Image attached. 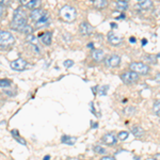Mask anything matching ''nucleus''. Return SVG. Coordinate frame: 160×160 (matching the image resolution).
I'll list each match as a JSON object with an SVG mask.
<instances>
[{"label":"nucleus","mask_w":160,"mask_h":160,"mask_svg":"<svg viewBox=\"0 0 160 160\" xmlns=\"http://www.w3.org/2000/svg\"><path fill=\"white\" fill-rule=\"evenodd\" d=\"M25 26H27V16H26V13L22 9L15 10L14 15H13V19L11 22L12 29L22 31V29Z\"/></svg>","instance_id":"f257e3e1"},{"label":"nucleus","mask_w":160,"mask_h":160,"mask_svg":"<svg viewBox=\"0 0 160 160\" xmlns=\"http://www.w3.org/2000/svg\"><path fill=\"white\" fill-rule=\"evenodd\" d=\"M15 44V38L9 31L0 30V47L10 48Z\"/></svg>","instance_id":"f03ea898"},{"label":"nucleus","mask_w":160,"mask_h":160,"mask_svg":"<svg viewBox=\"0 0 160 160\" xmlns=\"http://www.w3.org/2000/svg\"><path fill=\"white\" fill-rule=\"evenodd\" d=\"M60 16L64 22H72L76 18V10L71 6H64L60 10Z\"/></svg>","instance_id":"7ed1b4c3"},{"label":"nucleus","mask_w":160,"mask_h":160,"mask_svg":"<svg viewBox=\"0 0 160 160\" xmlns=\"http://www.w3.org/2000/svg\"><path fill=\"white\" fill-rule=\"evenodd\" d=\"M130 69L132 72H135L138 75H148L151 71L148 65H146L145 63H142V62H133L129 65Z\"/></svg>","instance_id":"20e7f679"},{"label":"nucleus","mask_w":160,"mask_h":160,"mask_svg":"<svg viewBox=\"0 0 160 160\" xmlns=\"http://www.w3.org/2000/svg\"><path fill=\"white\" fill-rule=\"evenodd\" d=\"M121 80L126 84H132V83H136L139 80V75L132 71L125 72V73H123L121 75Z\"/></svg>","instance_id":"39448f33"},{"label":"nucleus","mask_w":160,"mask_h":160,"mask_svg":"<svg viewBox=\"0 0 160 160\" xmlns=\"http://www.w3.org/2000/svg\"><path fill=\"white\" fill-rule=\"evenodd\" d=\"M105 63H106V66H108V68H117L121 63V57L113 53V55L106 58Z\"/></svg>","instance_id":"423d86ee"},{"label":"nucleus","mask_w":160,"mask_h":160,"mask_svg":"<svg viewBox=\"0 0 160 160\" xmlns=\"http://www.w3.org/2000/svg\"><path fill=\"white\" fill-rule=\"evenodd\" d=\"M10 65H11V68L12 69L20 72V71H24V69L27 68L28 63H27V61L24 60V59L19 58V59H16V60L12 61Z\"/></svg>","instance_id":"0eeeda50"},{"label":"nucleus","mask_w":160,"mask_h":160,"mask_svg":"<svg viewBox=\"0 0 160 160\" xmlns=\"http://www.w3.org/2000/svg\"><path fill=\"white\" fill-rule=\"evenodd\" d=\"M47 14V12L46 11H44V10H41V9H34V10H32L30 13V17H31V19L32 20H34L35 22H38L42 17H44L45 15Z\"/></svg>","instance_id":"6e6552de"},{"label":"nucleus","mask_w":160,"mask_h":160,"mask_svg":"<svg viewBox=\"0 0 160 160\" xmlns=\"http://www.w3.org/2000/svg\"><path fill=\"white\" fill-rule=\"evenodd\" d=\"M102 143H105V144H107V145H109V146L110 145H114V144L118 142V138L113 135L112 132L106 133L105 136H102Z\"/></svg>","instance_id":"1a4fd4ad"},{"label":"nucleus","mask_w":160,"mask_h":160,"mask_svg":"<svg viewBox=\"0 0 160 160\" xmlns=\"http://www.w3.org/2000/svg\"><path fill=\"white\" fill-rule=\"evenodd\" d=\"M108 41H109V43L112 46H118L122 43V38H121L120 35L115 34L112 31H110V32L108 33Z\"/></svg>","instance_id":"9d476101"},{"label":"nucleus","mask_w":160,"mask_h":160,"mask_svg":"<svg viewBox=\"0 0 160 160\" xmlns=\"http://www.w3.org/2000/svg\"><path fill=\"white\" fill-rule=\"evenodd\" d=\"M79 31L82 35H90L93 32V27L89 22H83L79 25Z\"/></svg>","instance_id":"9b49d317"},{"label":"nucleus","mask_w":160,"mask_h":160,"mask_svg":"<svg viewBox=\"0 0 160 160\" xmlns=\"http://www.w3.org/2000/svg\"><path fill=\"white\" fill-rule=\"evenodd\" d=\"M92 58L94 59L96 62H100L104 60L105 58V52L100 49H94L92 51Z\"/></svg>","instance_id":"f8f14e48"},{"label":"nucleus","mask_w":160,"mask_h":160,"mask_svg":"<svg viewBox=\"0 0 160 160\" xmlns=\"http://www.w3.org/2000/svg\"><path fill=\"white\" fill-rule=\"evenodd\" d=\"M77 141L76 137H71V136H63L61 138V142L64 144H68V145H74Z\"/></svg>","instance_id":"ddd939ff"},{"label":"nucleus","mask_w":160,"mask_h":160,"mask_svg":"<svg viewBox=\"0 0 160 160\" xmlns=\"http://www.w3.org/2000/svg\"><path fill=\"white\" fill-rule=\"evenodd\" d=\"M40 38H41L42 42L45 44V45L49 46L50 44H51V33L50 32L42 33V34H40Z\"/></svg>","instance_id":"4468645a"},{"label":"nucleus","mask_w":160,"mask_h":160,"mask_svg":"<svg viewBox=\"0 0 160 160\" xmlns=\"http://www.w3.org/2000/svg\"><path fill=\"white\" fill-rule=\"evenodd\" d=\"M131 132H132V135L137 137V138H141V137L144 135V130L141 126H133V127L131 128Z\"/></svg>","instance_id":"2eb2a0df"},{"label":"nucleus","mask_w":160,"mask_h":160,"mask_svg":"<svg viewBox=\"0 0 160 160\" xmlns=\"http://www.w3.org/2000/svg\"><path fill=\"white\" fill-rule=\"evenodd\" d=\"M139 8L142 10H149L153 8V1L152 0H143L139 3Z\"/></svg>","instance_id":"dca6fc26"},{"label":"nucleus","mask_w":160,"mask_h":160,"mask_svg":"<svg viewBox=\"0 0 160 160\" xmlns=\"http://www.w3.org/2000/svg\"><path fill=\"white\" fill-rule=\"evenodd\" d=\"M108 6V0H95L94 7L96 9H104Z\"/></svg>","instance_id":"f3484780"},{"label":"nucleus","mask_w":160,"mask_h":160,"mask_svg":"<svg viewBox=\"0 0 160 160\" xmlns=\"http://www.w3.org/2000/svg\"><path fill=\"white\" fill-rule=\"evenodd\" d=\"M49 20H50L49 16H48V14H46L45 16L42 17V18L38 20V22H35V24H37V27H43V26L47 25L48 22H49Z\"/></svg>","instance_id":"a211bd4d"},{"label":"nucleus","mask_w":160,"mask_h":160,"mask_svg":"<svg viewBox=\"0 0 160 160\" xmlns=\"http://www.w3.org/2000/svg\"><path fill=\"white\" fill-rule=\"evenodd\" d=\"M115 8L120 11H126L128 9V4L126 2H122V1H118L115 2Z\"/></svg>","instance_id":"6ab92c4d"},{"label":"nucleus","mask_w":160,"mask_h":160,"mask_svg":"<svg viewBox=\"0 0 160 160\" xmlns=\"http://www.w3.org/2000/svg\"><path fill=\"white\" fill-rule=\"evenodd\" d=\"M153 112L154 114L160 115V100H157L153 106Z\"/></svg>","instance_id":"aec40b11"},{"label":"nucleus","mask_w":160,"mask_h":160,"mask_svg":"<svg viewBox=\"0 0 160 160\" xmlns=\"http://www.w3.org/2000/svg\"><path fill=\"white\" fill-rule=\"evenodd\" d=\"M128 135H129L128 131H121V132H118V140H121V141H125L126 139L128 138Z\"/></svg>","instance_id":"412c9836"},{"label":"nucleus","mask_w":160,"mask_h":160,"mask_svg":"<svg viewBox=\"0 0 160 160\" xmlns=\"http://www.w3.org/2000/svg\"><path fill=\"white\" fill-rule=\"evenodd\" d=\"M38 4H40V0H33V1H31L27 7L31 10H34V9H38Z\"/></svg>","instance_id":"4be33fe9"},{"label":"nucleus","mask_w":160,"mask_h":160,"mask_svg":"<svg viewBox=\"0 0 160 160\" xmlns=\"http://www.w3.org/2000/svg\"><path fill=\"white\" fill-rule=\"evenodd\" d=\"M108 91H109V86H102L99 88L98 94L99 95H107Z\"/></svg>","instance_id":"5701e85b"},{"label":"nucleus","mask_w":160,"mask_h":160,"mask_svg":"<svg viewBox=\"0 0 160 160\" xmlns=\"http://www.w3.org/2000/svg\"><path fill=\"white\" fill-rule=\"evenodd\" d=\"M93 151H94L96 154H105L106 153V149L100 145H95L94 148H93Z\"/></svg>","instance_id":"b1692460"},{"label":"nucleus","mask_w":160,"mask_h":160,"mask_svg":"<svg viewBox=\"0 0 160 160\" xmlns=\"http://www.w3.org/2000/svg\"><path fill=\"white\" fill-rule=\"evenodd\" d=\"M11 80L9 79H1L0 80V87L1 88H8L9 86H11Z\"/></svg>","instance_id":"393cba45"},{"label":"nucleus","mask_w":160,"mask_h":160,"mask_svg":"<svg viewBox=\"0 0 160 160\" xmlns=\"http://www.w3.org/2000/svg\"><path fill=\"white\" fill-rule=\"evenodd\" d=\"M22 33H26V34H31V33L33 32V29H32V27L31 26H29V25H27V26H25L24 28L22 29Z\"/></svg>","instance_id":"a878e982"},{"label":"nucleus","mask_w":160,"mask_h":160,"mask_svg":"<svg viewBox=\"0 0 160 160\" xmlns=\"http://www.w3.org/2000/svg\"><path fill=\"white\" fill-rule=\"evenodd\" d=\"M27 41H28V42H30V43H33V45H37V38H35L34 35L29 34L27 37Z\"/></svg>","instance_id":"bb28decb"},{"label":"nucleus","mask_w":160,"mask_h":160,"mask_svg":"<svg viewBox=\"0 0 160 160\" xmlns=\"http://www.w3.org/2000/svg\"><path fill=\"white\" fill-rule=\"evenodd\" d=\"M135 111H136V109L133 107H128V108H126V109H125V113H127L128 115H132Z\"/></svg>","instance_id":"cd10ccee"},{"label":"nucleus","mask_w":160,"mask_h":160,"mask_svg":"<svg viewBox=\"0 0 160 160\" xmlns=\"http://www.w3.org/2000/svg\"><path fill=\"white\" fill-rule=\"evenodd\" d=\"M73 65H74V61L73 60H66V61H64V66H65L66 68H72Z\"/></svg>","instance_id":"c85d7f7f"},{"label":"nucleus","mask_w":160,"mask_h":160,"mask_svg":"<svg viewBox=\"0 0 160 160\" xmlns=\"http://www.w3.org/2000/svg\"><path fill=\"white\" fill-rule=\"evenodd\" d=\"M10 1H11V0H0V6H2V7L9 6Z\"/></svg>","instance_id":"c756f323"},{"label":"nucleus","mask_w":160,"mask_h":160,"mask_svg":"<svg viewBox=\"0 0 160 160\" xmlns=\"http://www.w3.org/2000/svg\"><path fill=\"white\" fill-rule=\"evenodd\" d=\"M4 14H6V9H4V7L0 6V18H2L4 16Z\"/></svg>","instance_id":"7c9ffc66"},{"label":"nucleus","mask_w":160,"mask_h":160,"mask_svg":"<svg viewBox=\"0 0 160 160\" xmlns=\"http://www.w3.org/2000/svg\"><path fill=\"white\" fill-rule=\"evenodd\" d=\"M19 1H20V3H22V4H24V6L27 7L31 1H33V0H19Z\"/></svg>","instance_id":"2f4dec72"},{"label":"nucleus","mask_w":160,"mask_h":160,"mask_svg":"<svg viewBox=\"0 0 160 160\" xmlns=\"http://www.w3.org/2000/svg\"><path fill=\"white\" fill-rule=\"evenodd\" d=\"M100 160H117V159H115L114 157H112V156H106V157L100 158Z\"/></svg>","instance_id":"473e14b6"},{"label":"nucleus","mask_w":160,"mask_h":160,"mask_svg":"<svg viewBox=\"0 0 160 160\" xmlns=\"http://www.w3.org/2000/svg\"><path fill=\"white\" fill-rule=\"evenodd\" d=\"M90 106H91V111H93V113H94L95 115H98L96 113V111H95V108H94V105H93V102H91V105H90Z\"/></svg>","instance_id":"72a5a7b5"},{"label":"nucleus","mask_w":160,"mask_h":160,"mask_svg":"<svg viewBox=\"0 0 160 160\" xmlns=\"http://www.w3.org/2000/svg\"><path fill=\"white\" fill-rule=\"evenodd\" d=\"M155 80H156V82L160 83V73H158V74L156 75V77H155Z\"/></svg>","instance_id":"f704fd0d"},{"label":"nucleus","mask_w":160,"mask_h":160,"mask_svg":"<svg viewBox=\"0 0 160 160\" xmlns=\"http://www.w3.org/2000/svg\"><path fill=\"white\" fill-rule=\"evenodd\" d=\"M154 160H160V154H156L154 156Z\"/></svg>","instance_id":"c9c22d12"},{"label":"nucleus","mask_w":160,"mask_h":160,"mask_svg":"<svg viewBox=\"0 0 160 160\" xmlns=\"http://www.w3.org/2000/svg\"><path fill=\"white\" fill-rule=\"evenodd\" d=\"M129 41H130V43H136L137 42V40L133 37H131L130 38H129Z\"/></svg>","instance_id":"e433bc0d"},{"label":"nucleus","mask_w":160,"mask_h":160,"mask_svg":"<svg viewBox=\"0 0 160 160\" xmlns=\"http://www.w3.org/2000/svg\"><path fill=\"white\" fill-rule=\"evenodd\" d=\"M43 160H50V156H49V155H47V156L44 157V159H43Z\"/></svg>","instance_id":"4c0bfd02"},{"label":"nucleus","mask_w":160,"mask_h":160,"mask_svg":"<svg viewBox=\"0 0 160 160\" xmlns=\"http://www.w3.org/2000/svg\"><path fill=\"white\" fill-rule=\"evenodd\" d=\"M91 126H92L93 128H96L97 126H98V124H97V123H94V124H93V125H91Z\"/></svg>","instance_id":"58836bf2"},{"label":"nucleus","mask_w":160,"mask_h":160,"mask_svg":"<svg viewBox=\"0 0 160 160\" xmlns=\"http://www.w3.org/2000/svg\"><path fill=\"white\" fill-rule=\"evenodd\" d=\"M146 43H148L146 40H142V45H146Z\"/></svg>","instance_id":"ea45409f"},{"label":"nucleus","mask_w":160,"mask_h":160,"mask_svg":"<svg viewBox=\"0 0 160 160\" xmlns=\"http://www.w3.org/2000/svg\"><path fill=\"white\" fill-rule=\"evenodd\" d=\"M88 47H89V48H93V43H90L89 45H88Z\"/></svg>","instance_id":"a19ab883"},{"label":"nucleus","mask_w":160,"mask_h":160,"mask_svg":"<svg viewBox=\"0 0 160 160\" xmlns=\"http://www.w3.org/2000/svg\"><path fill=\"white\" fill-rule=\"evenodd\" d=\"M118 1H122V2H128L129 0H118Z\"/></svg>","instance_id":"79ce46f5"}]
</instances>
